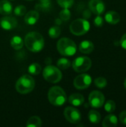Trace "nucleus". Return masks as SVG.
Returning <instances> with one entry per match:
<instances>
[{
	"mask_svg": "<svg viewBox=\"0 0 126 127\" xmlns=\"http://www.w3.org/2000/svg\"><path fill=\"white\" fill-rule=\"evenodd\" d=\"M24 43L27 48L34 53L41 51L45 45L43 36L36 31L30 32L26 34Z\"/></svg>",
	"mask_w": 126,
	"mask_h": 127,
	"instance_id": "f257e3e1",
	"label": "nucleus"
},
{
	"mask_svg": "<svg viewBox=\"0 0 126 127\" xmlns=\"http://www.w3.org/2000/svg\"><path fill=\"white\" fill-rule=\"evenodd\" d=\"M56 48L58 52L62 56L71 57L76 53L77 47L76 43L68 37H63L57 42Z\"/></svg>",
	"mask_w": 126,
	"mask_h": 127,
	"instance_id": "f03ea898",
	"label": "nucleus"
},
{
	"mask_svg": "<svg viewBox=\"0 0 126 127\" xmlns=\"http://www.w3.org/2000/svg\"><path fill=\"white\" fill-rule=\"evenodd\" d=\"M35 88V80L33 77L30 74L22 75L16 83V91L22 94L26 95L31 92Z\"/></svg>",
	"mask_w": 126,
	"mask_h": 127,
	"instance_id": "7ed1b4c3",
	"label": "nucleus"
},
{
	"mask_svg": "<svg viewBox=\"0 0 126 127\" xmlns=\"http://www.w3.org/2000/svg\"><path fill=\"white\" fill-rule=\"evenodd\" d=\"M49 102L56 106L64 105L67 100V95L65 91L59 86H53L50 89L48 93Z\"/></svg>",
	"mask_w": 126,
	"mask_h": 127,
	"instance_id": "20e7f679",
	"label": "nucleus"
},
{
	"mask_svg": "<svg viewBox=\"0 0 126 127\" xmlns=\"http://www.w3.org/2000/svg\"><path fill=\"white\" fill-rule=\"evenodd\" d=\"M90 30V23L86 19H76L70 25V31L75 36H82Z\"/></svg>",
	"mask_w": 126,
	"mask_h": 127,
	"instance_id": "39448f33",
	"label": "nucleus"
},
{
	"mask_svg": "<svg viewBox=\"0 0 126 127\" xmlns=\"http://www.w3.org/2000/svg\"><path fill=\"white\" fill-rule=\"evenodd\" d=\"M43 77L45 80L50 83H57L62 78V74L60 69L53 65H47L43 69Z\"/></svg>",
	"mask_w": 126,
	"mask_h": 127,
	"instance_id": "423d86ee",
	"label": "nucleus"
},
{
	"mask_svg": "<svg viewBox=\"0 0 126 127\" xmlns=\"http://www.w3.org/2000/svg\"><path fill=\"white\" fill-rule=\"evenodd\" d=\"M92 65L91 60L88 57H79L72 63V67L76 72L84 73L88 71Z\"/></svg>",
	"mask_w": 126,
	"mask_h": 127,
	"instance_id": "0eeeda50",
	"label": "nucleus"
},
{
	"mask_svg": "<svg viewBox=\"0 0 126 127\" xmlns=\"http://www.w3.org/2000/svg\"><path fill=\"white\" fill-rule=\"evenodd\" d=\"M64 116L69 123L73 124H76L79 123L82 119L80 112L77 109L72 106H68L65 108L64 111Z\"/></svg>",
	"mask_w": 126,
	"mask_h": 127,
	"instance_id": "6e6552de",
	"label": "nucleus"
},
{
	"mask_svg": "<svg viewBox=\"0 0 126 127\" xmlns=\"http://www.w3.org/2000/svg\"><path fill=\"white\" fill-rule=\"evenodd\" d=\"M92 83L91 77L88 74H81L76 76L74 80V86L76 89L82 90L88 88Z\"/></svg>",
	"mask_w": 126,
	"mask_h": 127,
	"instance_id": "1a4fd4ad",
	"label": "nucleus"
},
{
	"mask_svg": "<svg viewBox=\"0 0 126 127\" xmlns=\"http://www.w3.org/2000/svg\"><path fill=\"white\" fill-rule=\"evenodd\" d=\"M88 102L91 107L98 109L102 107L105 103V96L99 91H93L88 97Z\"/></svg>",
	"mask_w": 126,
	"mask_h": 127,
	"instance_id": "9d476101",
	"label": "nucleus"
},
{
	"mask_svg": "<svg viewBox=\"0 0 126 127\" xmlns=\"http://www.w3.org/2000/svg\"><path fill=\"white\" fill-rule=\"evenodd\" d=\"M17 19L15 17L6 15L0 19V26L4 30L10 31L17 26Z\"/></svg>",
	"mask_w": 126,
	"mask_h": 127,
	"instance_id": "9b49d317",
	"label": "nucleus"
},
{
	"mask_svg": "<svg viewBox=\"0 0 126 127\" xmlns=\"http://www.w3.org/2000/svg\"><path fill=\"white\" fill-rule=\"evenodd\" d=\"M88 7L90 10L96 15L102 14L105 10V3L102 0H91L88 3Z\"/></svg>",
	"mask_w": 126,
	"mask_h": 127,
	"instance_id": "f8f14e48",
	"label": "nucleus"
},
{
	"mask_svg": "<svg viewBox=\"0 0 126 127\" xmlns=\"http://www.w3.org/2000/svg\"><path fill=\"white\" fill-rule=\"evenodd\" d=\"M39 18V13L37 10H30L25 14V22L27 25H35Z\"/></svg>",
	"mask_w": 126,
	"mask_h": 127,
	"instance_id": "ddd939ff",
	"label": "nucleus"
},
{
	"mask_svg": "<svg viewBox=\"0 0 126 127\" xmlns=\"http://www.w3.org/2000/svg\"><path fill=\"white\" fill-rule=\"evenodd\" d=\"M94 49V45L91 41L84 40L80 42L79 45V50L81 53L88 54H91Z\"/></svg>",
	"mask_w": 126,
	"mask_h": 127,
	"instance_id": "4468645a",
	"label": "nucleus"
},
{
	"mask_svg": "<svg viewBox=\"0 0 126 127\" xmlns=\"http://www.w3.org/2000/svg\"><path fill=\"white\" fill-rule=\"evenodd\" d=\"M105 20L111 25H116L120 21V16L117 12L110 10L105 13Z\"/></svg>",
	"mask_w": 126,
	"mask_h": 127,
	"instance_id": "2eb2a0df",
	"label": "nucleus"
},
{
	"mask_svg": "<svg viewBox=\"0 0 126 127\" xmlns=\"http://www.w3.org/2000/svg\"><path fill=\"white\" fill-rule=\"evenodd\" d=\"M68 101L71 105L74 106H79L84 103L85 98L82 95L79 93H74L70 95L68 98Z\"/></svg>",
	"mask_w": 126,
	"mask_h": 127,
	"instance_id": "dca6fc26",
	"label": "nucleus"
},
{
	"mask_svg": "<svg viewBox=\"0 0 126 127\" xmlns=\"http://www.w3.org/2000/svg\"><path fill=\"white\" fill-rule=\"evenodd\" d=\"M117 124L118 119L114 114L106 115L102 121V127H115L117 126Z\"/></svg>",
	"mask_w": 126,
	"mask_h": 127,
	"instance_id": "f3484780",
	"label": "nucleus"
},
{
	"mask_svg": "<svg viewBox=\"0 0 126 127\" xmlns=\"http://www.w3.org/2000/svg\"><path fill=\"white\" fill-rule=\"evenodd\" d=\"M13 11L12 4L8 0L0 1V13L2 15H10Z\"/></svg>",
	"mask_w": 126,
	"mask_h": 127,
	"instance_id": "a211bd4d",
	"label": "nucleus"
},
{
	"mask_svg": "<svg viewBox=\"0 0 126 127\" xmlns=\"http://www.w3.org/2000/svg\"><path fill=\"white\" fill-rule=\"evenodd\" d=\"M10 45L14 50H21L24 46V40L19 36H14L10 39Z\"/></svg>",
	"mask_w": 126,
	"mask_h": 127,
	"instance_id": "6ab92c4d",
	"label": "nucleus"
},
{
	"mask_svg": "<svg viewBox=\"0 0 126 127\" xmlns=\"http://www.w3.org/2000/svg\"><path fill=\"white\" fill-rule=\"evenodd\" d=\"M51 0H39V3L35 5V8L41 11H48L51 8Z\"/></svg>",
	"mask_w": 126,
	"mask_h": 127,
	"instance_id": "aec40b11",
	"label": "nucleus"
},
{
	"mask_svg": "<svg viewBox=\"0 0 126 127\" xmlns=\"http://www.w3.org/2000/svg\"><path fill=\"white\" fill-rule=\"evenodd\" d=\"M88 118L89 121L92 124H99L101 121L100 113L95 109H91L89 111L88 115Z\"/></svg>",
	"mask_w": 126,
	"mask_h": 127,
	"instance_id": "412c9836",
	"label": "nucleus"
},
{
	"mask_svg": "<svg viewBox=\"0 0 126 127\" xmlns=\"http://www.w3.org/2000/svg\"><path fill=\"white\" fill-rule=\"evenodd\" d=\"M42 120L38 116H32L30 117L26 124L27 127H40L42 126Z\"/></svg>",
	"mask_w": 126,
	"mask_h": 127,
	"instance_id": "4be33fe9",
	"label": "nucleus"
},
{
	"mask_svg": "<svg viewBox=\"0 0 126 127\" xmlns=\"http://www.w3.org/2000/svg\"><path fill=\"white\" fill-rule=\"evenodd\" d=\"M27 70H28V73L30 74L31 75H38L42 71V67L39 63H33L28 66Z\"/></svg>",
	"mask_w": 126,
	"mask_h": 127,
	"instance_id": "5701e85b",
	"label": "nucleus"
},
{
	"mask_svg": "<svg viewBox=\"0 0 126 127\" xmlns=\"http://www.w3.org/2000/svg\"><path fill=\"white\" fill-rule=\"evenodd\" d=\"M60 34H61V28L58 25L52 26L48 30V35L52 39L58 38Z\"/></svg>",
	"mask_w": 126,
	"mask_h": 127,
	"instance_id": "b1692460",
	"label": "nucleus"
},
{
	"mask_svg": "<svg viewBox=\"0 0 126 127\" xmlns=\"http://www.w3.org/2000/svg\"><path fill=\"white\" fill-rule=\"evenodd\" d=\"M71 65V61L66 58H60L57 61V66L59 69H62V70L68 69V68H70Z\"/></svg>",
	"mask_w": 126,
	"mask_h": 127,
	"instance_id": "393cba45",
	"label": "nucleus"
},
{
	"mask_svg": "<svg viewBox=\"0 0 126 127\" xmlns=\"http://www.w3.org/2000/svg\"><path fill=\"white\" fill-rule=\"evenodd\" d=\"M107 83H108L107 80L105 77H97V78H96L94 80V84L99 89H103V88L106 87Z\"/></svg>",
	"mask_w": 126,
	"mask_h": 127,
	"instance_id": "a878e982",
	"label": "nucleus"
},
{
	"mask_svg": "<svg viewBox=\"0 0 126 127\" xmlns=\"http://www.w3.org/2000/svg\"><path fill=\"white\" fill-rule=\"evenodd\" d=\"M59 18L62 21H68L71 19V11L68 8H63L59 13Z\"/></svg>",
	"mask_w": 126,
	"mask_h": 127,
	"instance_id": "bb28decb",
	"label": "nucleus"
},
{
	"mask_svg": "<svg viewBox=\"0 0 126 127\" xmlns=\"http://www.w3.org/2000/svg\"><path fill=\"white\" fill-rule=\"evenodd\" d=\"M105 109L107 112L112 113L116 109V103L114 100H109L105 103Z\"/></svg>",
	"mask_w": 126,
	"mask_h": 127,
	"instance_id": "cd10ccee",
	"label": "nucleus"
},
{
	"mask_svg": "<svg viewBox=\"0 0 126 127\" xmlns=\"http://www.w3.org/2000/svg\"><path fill=\"white\" fill-rule=\"evenodd\" d=\"M14 14L16 16H22L26 13V7L24 5H18L14 8Z\"/></svg>",
	"mask_w": 126,
	"mask_h": 127,
	"instance_id": "c85d7f7f",
	"label": "nucleus"
},
{
	"mask_svg": "<svg viewBox=\"0 0 126 127\" xmlns=\"http://www.w3.org/2000/svg\"><path fill=\"white\" fill-rule=\"evenodd\" d=\"M56 1L62 8H69L73 5L74 0H56Z\"/></svg>",
	"mask_w": 126,
	"mask_h": 127,
	"instance_id": "c756f323",
	"label": "nucleus"
},
{
	"mask_svg": "<svg viewBox=\"0 0 126 127\" xmlns=\"http://www.w3.org/2000/svg\"><path fill=\"white\" fill-rule=\"evenodd\" d=\"M103 23H104L103 18L100 15H97V16L95 17V19L94 20V25L97 27H102L103 25Z\"/></svg>",
	"mask_w": 126,
	"mask_h": 127,
	"instance_id": "7c9ffc66",
	"label": "nucleus"
},
{
	"mask_svg": "<svg viewBox=\"0 0 126 127\" xmlns=\"http://www.w3.org/2000/svg\"><path fill=\"white\" fill-rule=\"evenodd\" d=\"M119 119H120V121L121 122V124H123L124 125H126V110L123 111L120 114Z\"/></svg>",
	"mask_w": 126,
	"mask_h": 127,
	"instance_id": "2f4dec72",
	"label": "nucleus"
},
{
	"mask_svg": "<svg viewBox=\"0 0 126 127\" xmlns=\"http://www.w3.org/2000/svg\"><path fill=\"white\" fill-rule=\"evenodd\" d=\"M120 43V45L122 46V48H123L124 49L126 50V33L125 34H123V36L121 37Z\"/></svg>",
	"mask_w": 126,
	"mask_h": 127,
	"instance_id": "473e14b6",
	"label": "nucleus"
},
{
	"mask_svg": "<svg viewBox=\"0 0 126 127\" xmlns=\"http://www.w3.org/2000/svg\"><path fill=\"white\" fill-rule=\"evenodd\" d=\"M83 16L85 17V19H88L89 17H91V12L89 11V10H86L84 11L83 13Z\"/></svg>",
	"mask_w": 126,
	"mask_h": 127,
	"instance_id": "72a5a7b5",
	"label": "nucleus"
},
{
	"mask_svg": "<svg viewBox=\"0 0 126 127\" xmlns=\"http://www.w3.org/2000/svg\"><path fill=\"white\" fill-rule=\"evenodd\" d=\"M124 86H125V89H126V80H125V81H124Z\"/></svg>",
	"mask_w": 126,
	"mask_h": 127,
	"instance_id": "f704fd0d",
	"label": "nucleus"
},
{
	"mask_svg": "<svg viewBox=\"0 0 126 127\" xmlns=\"http://www.w3.org/2000/svg\"><path fill=\"white\" fill-rule=\"evenodd\" d=\"M27 1H31V0H27Z\"/></svg>",
	"mask_w": 126,
	"mask_h": 127,
	"instance_id": "c9c22d12",
	"label": "nucleus"
}]
</instances>
